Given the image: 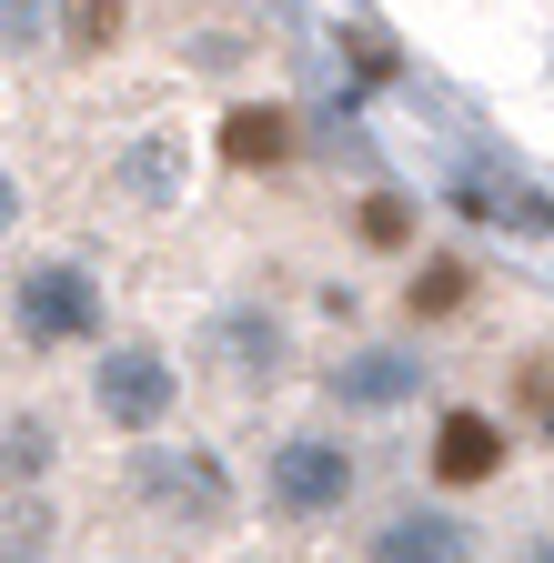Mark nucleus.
Here are the masks:
<instances>
[{
    "mask_svg": "<svg viewBox=\"0 0 554 563\" xmlns=\"http://www.w3.org/2000/svg\"><path fill=\"white\" fill-rule=\"evenodd\" d=\"M11 222H21V181L0 172V232H11Z\"/></svg>",
    "mask_w": 554,
    "mask_h": 563,
    "instance_id": "obj_17",
    "label": "nucleus"
},
{
    "mask_svg": "<svg viewBox=\"0 0 554 563\" xmlns=\"http://www.w3.org/2000/svg\"><path fill=\"white\" fill-rule=\"evenodd\" d=\"M434 473H444V483H495V473H504V422H495V412H444Z\"/></svg>",
    "mask_w": 554,
    "mask_h": 563,
    "instance_id": "obj_6",
    "label": "nucleus"
},
{
    "mask_svg": "<svg viewBox=\"0 0 554 563\" xmlns=\"http://www.w3.org/2000/svg\"><path fill=\"white\" fill-rule=\"evenodd\" d=\"M213 363L222 373H272V363H283V322H272V312H222L213 322Z\"/></svg>",
    "mask_w": 554,
    "mask_h": 563,
    "instance_id": "obj_10",
    "label": "nucleus"
},
{
    "mask_svg": "<svg viewBox=\"0 0 554 563\" xmlns=\"http://www.w3.org/2000/svg\"><path fill=\"white\" fill-rule=\"evenodd\" d=\"M51 463V433L41 422H21V433H0V473H41Z\"/></svg>",
    "mask_w": 554,
    "mask_h": 563,
    "instance_id": "obj_15",
    "label": "nucleus"
},
{
    "mask_svg": "<svg viewBox=\"0 0 554 563\" xmlns=\"http://www.w3.org/2000/svg\"><path fill=\"white\" fill-rule=\"evenodd\" d=\"M11 322H21V342H41V352L91 342V332H101V282H91V272H72V262H41V272H21Z\"/></svg>",
    "mask_w": 554,
    "mask_h": 563,
    "instance_id": "obj_1",
    "label": "nucleus"
},
{
    "mask_svg": "<svg viewBox=\"0 0 554 563\" xmlns=\"http://www.w3.org/2000/svg\"><path fill=\"white\" fill-rule=\"evenodd\" d=\"M111 181H121V201H142V211H172L182 201V181H192V152H182V131H142L131 152L111 162Z\"/></svg>",
    "mask_w": 554,
    "mask_h": 563,
    "instance_id": "obj_5",
    "label": "nucleus"
},
{
    "mask_svg": "<svg viewBox=\"0 0 554 563\" xmlns=\"http://www.w3.org/2000/svg\"><path fill=\"white\" fill-rule=\"evenodd\" d=\"M363 242H373V252H403V242H413V211H403V201H363Z\"/></svg>",
    "mask_w": 554,
    "mask_h": 563,
    "instance_id": "obj_14",
    "label": "nucleus"
},
{
    "mask_svg": "<svg viewBox=\"0 0 554 563\" xmlns=\"http://www.w3.org/2000/svg\"><path fill=\"white\" fill-rule=\"evenodd\" d=\"M454 211H474V222H524V232H554V201H534L524 181L504 172H464L454 181Z\"/></svg>",
    "mask_w": 554,
    "mask_h": 563,
    "instance_id": "obj_8",
    "label": "nucleus"
},
{
    "mask_svg": "<svg viewBox=\"0 0 554 563\" xmlns=\"http://www.w3.org/2000/svg\"><path fill=\"white\" fill-rule=\"evenodd\" d=\"M172 363L162 352H101V373H91V402L101 422H121V433H162V412H172Z\"/></svg>",
    "mask_w": 554,
    "mask_h": 563,
    "instance_id": "obj_2",
    "label": "nucleus"
},
{
    "mask_svg": "<svg viewBox=\"0 0 554 563\" xmlns=\"http://www.w3.org/2000/svg\"><path fill=\"white\" fill-rule=\"evenodd\" d=\"M222 152H232L242 172H262V162H283V152H293V121L252 101V111H232V121H222Z\"/></svg>",
    "mask_w": 554,
    "mask_h": 563,
    "instance_id": "obj_11",
    "label": "nucleus"
},
{
    "mask_svg": "<svg viewBox=\"0 0 554 563\" xmlns=\"http://www.w3.org/2000/svg\"><path fill=\"white\" fill-rule=\"evenodd\" d=\"M544 563H554V553H544Z\"/></svg>",
    "mask_w": 554,
    "mask_h": 563,
    "instance_id": "obj_18",
    "label": "nucleus"
},
{
    "mask_svg": "<svg viewBox=\"0 0 554 563\" xmlns=\"http://www.w3.org/2000/svg\"><path fill=\"white\" fill-rule=\"evenodd\" d=\"M272 493H283L293 514H343V493H354V453L333 433H293L272 453Z\"/></svg>",
    "mask_w": 554,
    "mask_h": 563,
    "instance_id": "obj_4",
    "label": "nucleus"
},
{
    "mask_svg": "<svg viewBox=\"0 0 554 563\" xmlns=\"http://www.w3.org/2000/svg\"><path fill=\"white\" fill-rule=\"evenodd\" d=\"M111 31H121V0H61V41L72 51H111Z\"/></svg>",
    "mask_w": 554,
    "mask_h": 563,
    "instance_id": "obj_12",
    "label": "nucleus"
},
{
    "mask_svg": "<svg viewBox=\"0 0 554 563\" xmlns=\"http://www.w3.org/2000/svg\"><path fill=\"white\" fill-rule=\"evenodd\" d=\"M142 493H152V504L162 514H182V523H222V504H232V483H222V463L213 453H202V443H152L142 453Z\"/></svg>",
    "mask_w": 554,
    "mask_h": 563,
    "instance_id": "obj_3",
    "label": "nucleus"
},
{
    "mask_svg": "<svg viewBox=\"0 0 554 563\" xmlns=\"http://www.w3.org/2000/svg\"><path fill=\"white\" fill-rule=\"evenodd\" d=\"M373 563H464V523L454 514H393L373 533Z\"/></svg>",
    "mask_w": 554,
    "mask_h": 563,
    "instance_id": "obj_7",
    "label": "nucleus"
},
{
    "mask_svg": "<svg viewBox=\"0 0 554 563\" xmlns=\"http://www.w3.org/2000/svg\"><path fill=\"white\" fill-rule=\"evenodd\" d=\"M41 31V0H0V41H31Z\"/></svg>",
    "mask_w": 554,
    "mask_h": 563,
    "instance_id": "obj_16",
    "label": "nucleus"
},
{
    "mask_svg": "<svg viewBox=\"0 0 554 563\" xmlns=\"http://www.w3.org/2000/svg\"><path fill=\"white\" fill-rule=\"evenodd\" d=\"M333 393L363 402V412H383V402H413V393H424V363H403V352H354V363L333 373Z\"/></svg>",
    "mask_w": 554,
    "mask_h": 563,
    "instance_id": "obj_9",
    "label": "nucleus"
},
{
    "mask_svg": "<svg viewBox=\"0 0 554 563\" xmlns=\"http://www.w3.org/2000/svg\"><path fill=\"white\" fill-rule=\"evenodd\" d=\"M464 282H474V272H464V262H444V252H434V262H424V272H413V312H454V302H464Z\"/></svg>",
    "mask_w": 554,
    "mask_h": 563,
    "instance_id": "obj_13",
    "label": "nucleus"
}]
</instances>
